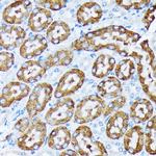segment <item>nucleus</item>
Listing matches in <instances>:
<instances>
[{"instance_id":"nucleus-18","label":"nucleus","mask_w":156,"mask_h":156,"mask_svg":"<svg viewBox=\"0 0 156 156\" xmlns=\"http://www.w3.org/2000/svg\"><path fill=\"white\" fill-rule=\"evenodd\" d=\"M153 105L147 99H138L130 106V117L135 122H146L153 115Z\"/></svg>"},{"instance_id":"nucleus-6","label":"nucleus","mask_w":156,"mask_h":156,"mask_svg":"<svg viewBox=\"0 0 156 156\" xmlns=\"http://www.w3.org/2000/svg\"><path fill=\"white\" fill-rule=\"evenodd\" d=\"M52 93H53V89L49 83L43 82L34 87L26 105L27 114L30 119L34 118L37 114L45 109L47 103L51 99Z\"/></svg>"},{"instance_id":"nucleus-19","label":"nucleus","mask_w":156,"mask_h":156,"mask_svg":"<svg viewBox=\"0 0 156 156\" xmlns=\"http://www.w3.org/2000/svg\"><path fill=\"white\" fill-rule=\"evenodd\" d=\"M71 137V132L67 127H57L52 130L48 136V146L54 150H64L70 145Z\"/></svg>"},{"instance_id":"nucleus-25","label":"nucleus","mask_w":156,"mask_h":156,"mask_svg":"<svg viewBox=\"0 0 156 156\" xmlns=\"http://www.w3.org/2000/svg\"><path fill=\"white\" fill-rule=\"evenodd\" d=\"M115 75L119 80H128L135 72V64L132 59L125 58L115 66Z\"/></svg>"},{"instance_id":"nucleus-14","label":"nucleus","mask_w":156,"mask_h":156,"mask_svg":"<svg viewBox=\"0 0 156 156\" xmlns=\"http://www.w3.org/2000/svg\"><path fill=\"white\" fill-rule=\"evenodd\" d=\"M45 68L40 62L37 60H28L23 64L17 73V77L20 81L25 83H32L39 80L46 73Z\"/></svg>"},{"instance_id":"nucleus-3","label":"nucleus","mask_w":156,"mask_h":156,"mask_svg":"<svg viewBox=\"0 0 156 156\" xmlns=\"http://www.w3.org/2000/svg\"><path fill=\"white\" fill-rule=\"evenodd\" d=\"M71 144L78 155H107L102 143L93 140L90 127L81 125L75 130L71 137Z\"/></svg>"},{"instance_id":"nucleus-21","label":"nucleus","mask_w":156,"mask_h":156,"mask_svg":"<svg viewBox=\"0 0 156 156\" xmlns=\"http://www.w3.org/2000/svg\"><path fill=\"white\" fill-rule=\"evenodd\" d=\"M70 34H71V29H70L69 25L62 21H54L47 29L46 36L50 43L57 45L66 41L70 37Z\"/></svg>"},{"instance_id":"nucleus-10","label":"nucleus","mask_w":156,"mask_h":156,"mask_svg":"<svg viewBox=\"0 0 156 156\" xmlns=\"http://www.w3.org/2000/svg\"><path fill=\"white\" fill-rule=\"evenodd\" d=\"M29 87L18 81L9 82L1 92V107H9L14 102L20 101L29 94Z\"/></svg>"},{"instance_id":"nucleus-5","label":"nucleus","mask_w":156,"mask_h":156,"mask_svg":"<svg viewBox=\"0 0 156 156\" xmlns=\"http://www.w3.org/2000/svg\"><path fill=\"white\" fill-rule=\"evenodd\" d=\"M46 124L42 120L37 119L24 133L18 138L17 145L24 151H36L44 144L46 137Z\"/></svg>"},{"instance_id":"nucleus-28","label":"nucleus","mask_w":156,"mask_h":156,"mask_svg":"<svg viewBox=\"0 0 156 156\" xmlns=\"http://www.w3.org/2000/svg\"><path fill=\"white\" fill-rule=\"evenodd\" d=\"M37 4L46 9H49L50 11H59L66 6L67 1L66 0H41V1H37Z\"/></svg>"},{"instance_id":"nucleus-7","label":"nucleus","mask_w":156,"mask_h":156,"mask_svg":"<svg viewBox=\"0 0 156 156\" xmlns=\"http://www.w3.org/2000/svg\"><path fill=\"white\" fill-rule=\"evenodd\" d=\"M84 78V73L79 69H72L66 72L58 81V84L54 92V96L56 98H62L74 94L82 87Z\"/></svg>"},{"instance_id":"nucleus-11","label":"nucleus","mask_w":156,"mask_h":156,"mask_svg":"<svg viewBox=\"0 0 156 156\" xmlns=\"http://www.w3.org/2000/svg\"><path fill=\"white\" fill-rule=\"evenodd\" d=\"M0 45L4 49L12 50L19 46L21 42L23 41L26 37V32L23 28L19 26H1V31H0Z\"/></svg>"},{"instance_id":"nucleus-2","label":"nucleus","mask_w":156,"mask_h":156,"mask_svg":"<svg viewBox=\"0 0 156 156\" xmlns=\"http://www.w3.org/2000/svg\"><path fill=\"white\" fill-rule=\"evenodd\" d=\"M129 56L136 62V71L143 90L153 102H156L155 53L151 49L149 41L146 40L140 43L138 48L131 50Z\"/></svg>"},{"instance_id":"nucleus-4","label":"nucleus","mask_w":156,"mask_h":156,"mask_svg":"<svg viewBox=\"0 0 156 156\" xmlns=\"http://www.w3.org/2000/svg\"><path fill=\"white\" fill-rule=\"evenodd\" d=\"M105 101L100 96L90 95L78 103L74 112L75 122L78 124H84L92 122L103 114Z\"/></svg>"},{"instance_id":"nucleus-17","label":"nucleus","mask_w":156,"mask_h":156,"mask_svg":"<svg viewBox=\"0 0 156 156\" xmlns=\"http://www.w3.org/2000/svg\"><path fill=\"white\" fill-rule=\"evenodd\" d=\"M52 15L44 7H37L28 17V27L32 31L40 32L51 25Z\"/></svg>"},{"instance_id":"nucleus-12","label":"nucleus","mask_w":156,"mask_h":156,"mask_svg":"<svg viewBox=\"0 0 156 156\" xmlns=\"http://www.w3.org/2000/svg\"><path fill=\"white\" fill-rule=\"evenodd\" d=\"M129 117L126 112L117 110L106 124V135L112 140H119L124 135L128 127Z\"/></svg>"},{"instance_id":"nucleus-1","label":"nucleus","mask_w":156,"mask_h":156,"mask_svg":"<svg viewBox=\"0 0 156 156\" xmlns=\"http://www.w3.org/2000/svg\"><path fill=\"white\" fill-rule=\"evenodd\" d=\"M140 36L123 26L110 25L90 31L72 43V49L76 51H99L110 49L121 55L129 56V50L140 41Z\"/></svg>"},{"instance_id":"nucleus-22","label":"nucleus","mask_w":156,"mask_h":156,"mask_svg":"<svg viewBox=\"0 0 156 156\" xmlns=\"http://www.w3.org/2000/svg\"><path fill=\"white\" fill-rule=\"evenodd\" d=\"M115 67V59L108 54H102L97 57L93 65V75L97 78L107 76Z\"/></svg>"},{"instance_id":"nucleus-20","label":"nucleus","mask_w":156,"mask_h":156,"mask_svg":"<svg viewBox=\"0 0 156 156\" xmlns=\"http://www.w3.org/2000/svg\"><path fill=\"white\" fill-rule=\"evenodd\" d=\"M98 94L102 99H109V98L119 97L122 94V84L120 80L115 77H108L102 80L97 87Z\"/></svg>"},{"instance_id":"nucleus-32","label":"nucleus","mask_w":156,"mask_h":156,"mask_svg":"<svg viewBox=\"0 0 156 156\" xmlns=\"http://www.w3.org/2000/svg\"><path fill=\"white\" fill-rule=\"evenodd\" d=\"M60 155H78V153L76 151H73V150H66L64 152L60 153Z\"/></svg>"},{"instance_id":"nucleus-15","label":"nucleus","mask_w":156,"mask_h":156,"mask_svg":"<svg viewBox=\"0 0 156 156\" xmlns=\"http://www.w3.org/2000/svg\"><path fill=\"white\" fill-rule=\"evenodd\" d=\"M144 130L140 126H133L124 133V148L130 154H137L144 148Z\"/></svg>"},{"instance_id":"nucleus-9","label":"nucleus","mask_w":156,"mask_h":156,"mask_svg":"<svg viewBox=\"0 0 156 156\" xmlns=\"http://www.w3.org/2000/svg\"><path fill=\"white\" fill-rule=\"evenodd\" d=\"M31 9V2L26 0L15 1L4 9L2 12V19L7 24H20L28 17Z\"/></svg>"},{"instance_id":"nucleus-13","label":"nucleus","mask_w":156,"mask_h":156,"mask_svg":"<svg viewBox=\"0 0 156 156\" xmlns=\"http://www.w3.org/2000/svg\"><path fill=\"white\" fill-rule=\"evenodd\" d=\"M103 11L101 6L94 1L85 2L78 9L76 14L77 22L81 25L94 24L102 18Z\"/></svg>"},{"instance_id":"nucleus-16","label":"nucleus","mask_w":156,"mask_h":156,"mask_svg":"<svg viewBox=\"0 0 156 156\" xmlns=\"http://www.w3.org/2000/svg\"><path fill=\"white\" fill-rule=\"evenodd\" d=\"M47 49V41L42 36H32L25 40L20 47V55L23 58L34 57Z\"/></svg>"},{"instance_id":"nucleus-23","label":"nucleus","mask_w":156,"mask_h":156,"mask_svg":"<svg viewBox=\"0 0 156 156\" xmlns=\"http://www.w3.org/2000/svg\"><path fill=\"white\" fill-rule=\"evenodd\" d=\"M73 60L72 51L67 49H62L56 51L55 53L49 55L44 62V67L46 69H50L52 67L58 66H68Z\"/></svg>"},{"instance_id":"nucleus-31","label":"nucleus","mask_w":156,"mask_h":156,"mask_svg":"<svg viewBox=\"0 0 156 156\" xmlns=\"http://www.w3.org/2000/svg\"><path fill=\"white\" fill-rule=\"evenodd\" d=\"M28 127H29V120L27 119V118H23V119L19 120L18 122L16 123V125H15V128H16L20 133H24L28 129Z\"/></svg>"},{"instance_id":"nucleus-29","label":"nucleus","mask_w":156,"mask_h":156,"mask_svg":"<svg viewBox=\"0 0 156 156\" xmlns=\"http://www.w3.org/2000/svg\"><path fill=\"white\" fill-rule=\"evenodd\" d=\"M14 60H15L14 54L11 53V52L2 51L0 53V70L2 72L9 71L12 65H14Z\"/></svg>"},{"instance_id":"nucleus-27","label":"nucleus","mask_w":156,"mask_h":156,"mask_svg":"<svg viewBox=\"0 0 156 156\" xmlns=\"http://www.w3.org/2000/svg\"><path fill=\"white\" fill-rule=\"evenodd\" d=\"M115 3L126 11L142 9L150 3L149 0H117Z\"/></svg>"},{"instance_id":"nucleus-24","label":"nucleus","mask_w":156,"mask_h":156,"mask_svg":"<svg viewBox=\"0 0 156 156\" xmlns=\"http://www.w3.org/2000/svg\"><path fill=\"white\" fill-rule=\"evenodd\" d=\"M147 132L144 133V146L145 149L150 155L156 154V117L153 115L149 119L147 126Z\"/></svg>"},{"instance_id":"nucleus-8","label":"nucleus","mask_w":156,"mask_h":156,"mask_svg":"<svg viewBox=\"0 0 156 156\" xmlns=\"http://www.w3.org/2000/svg\"><path fill=\"white\" fill-rule=\"evenodd\" d=\"M74 107V101L71 98H64L47 112L46 115H45V120L52 126H58V125L65 124L72 119L75 112Z\"/></svg>"},{"instance_id":"nucleus-30","label":"nucleus","mask_w":156,"mask_h":156,"mask_svg":"<svg viewBox=\"0 0 156 156\" xmlns=\"http://www.w3.org/2000/svg\"><path fill=\"white\" fill-rule=\"evenodd\" d=\"M155 9H156V6L153 5L152 7H150L146 14L144 15V18H143V23L145 24L146 28H150L151 24L153 23V21L155 20Z\"/></svg>"},{"instance_id":"nucleus-26","label":"nucleus","mask_w":156,"mask_h":156,"mask_svg":"<svg viewBox=\"0 0 156 156\" xmlns=\"http://www.w3.org/2000/svg\"><path fill=\"white\" fill-rule=\"evenodd\" d=\"M126 103V98L124 96H119V97H115L112 98V100H109V101L105 102L104 104V109H103V115H110L112 112H117L119 110L121 107H123Z\"/></svg>"}]
</instances>
